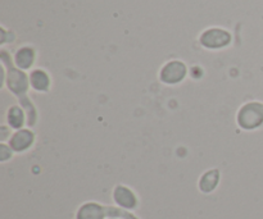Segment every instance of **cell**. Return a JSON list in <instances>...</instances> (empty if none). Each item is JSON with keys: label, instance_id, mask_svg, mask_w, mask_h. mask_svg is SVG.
I'll use <instances>...</instances> for the list:
<instances>
[{"label": "cell", "instance_id": "cell-3", "mask_svg": "<svg viewBox=\"0 0 263 219\" xmlns=\"http://www.w3.org/2000/svg\"><path fill=\"white\" fill-rule=\"evenodd\" d=\"M185 72H186V68L184 64L180 62H172L164 67L163 72H162V79L167 84H174V82L180 81L185 76Z\"/></svg>", "mask_w": 263, "mask_h": 219}, {"label": "cell", "instance_id": "cell-1", "mask_svg": "<svg viewBox=\"0 0 263 219\" xmlns=\"http://www.w3.org/2000/svg\"><path fill=\"white\" fill-rule=\"evenodd\" d=\"M241 115H247L246 120L240 121L241 126L247 128H253L261 125L263 121V108L258 104H252L241 112Z\"/></svg>", "mask_w": 263, "mask_h": 219}, {"label": "cell", "instance_id": "cell-5", "mask_svg": "<svg viewBox=\"0 0 263 219\" xmlns=\"http://www.w3.org/2000/svg\"><path fill=\"white\" fill-rule=\"evenodd\" d=\"M31 82H32L33 87L37 90H46L48 87V77L44 72L35 71L31 76Z\"/></svg>", "mask_w": 263, "mask_h": 219}, {"label": "cell", "instance_id": "cell-7", "mask_svg": "<svg viewBox=\"0 0 263 219\" xmlns=\"http://www.w3.org/2000/svg\"><path fill=\"white\" fill-rule=\"evenodd\" d=\"M9 122L12 123V126H14V127H20V126L22 125V113H21L17 108L12 109V113L9 114Z\"/></svg>", "mask_w": 263, "mask_h": 219}, {"label": "cell", "instance_id": "cell-4", "mask_svg": "<svg viewBox=\"0 0 263 219\" xmlns=\"http://www.w3.org/2000/svg\"><path fill=\"white\" fill-rule=\"evenodd\" d=\"M31 141H32V135L28 131H21V132L15 133L10 144L15 150H23L27 146H30Z\"/></svg>", "mask_w": 263, "mask_h": 219}, {"label": "cell", "instance_id": "cell-6", "mask_svg": "<svg viewBox=\"0 0 263 219\" xmlns=\"http://www.w3.org/2000/svg\"><path fill=\"white\" fill-rule=\"evenodd\" d=\"M17 63L23 68H27L32 63V51L28 49H23L17 54Z\"/></svg>", "mask_w": 263, "mask_h": 219}, {"label": "cell", "instance_id": "cell-2", "mask_svg": "<svg viewBox=\"0 0 263 219\" xmlns=\"http://www.w3.org/2000/svg\"><path fill=\"white\" fill-rule=\"evenodd\" d=\"M230 41V35L222 30H210L202 37V43L208 48H220Z\"/></svg>", "mask_w": 263, "mask_h": 219}]
</instances>
